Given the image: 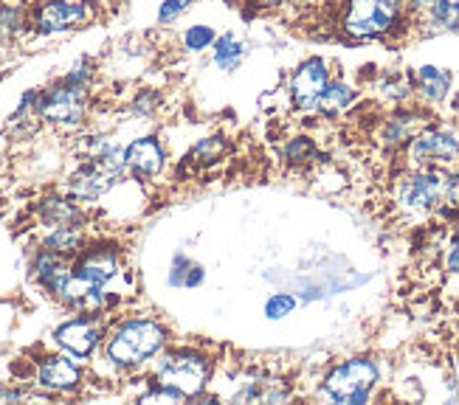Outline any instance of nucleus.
Returning <instances> with one entry per match:
<instances>
[{
    "label": "nucleus",
    "instance_id": "nucleus-30",
    "mask_svg": "<svg viewBox=\"0 0 459 405\" xmlns=\"http://www.w3.org/2000/svg\"><path fill=\"white\" fill-rule=\"evenodd\" d=\"M158 105H161V96H158V90L144 88V90H138V96L133 99V113L135 116H152Z\"/></svg>",
    "mask_w": 459,
    "mask_h": 405
},
{
    "label": "nucleus",
    "instance_id": "nucleus-10",
    "mask_svg": "<svg viewBox=\"0 0 459 405\" xmlns=\"http://www.w3.org/2000/svg\"><path fill=\"white\" fill-rule=\"evenodd\" d=\"M330 82V68L322 56H307L290 76V101L296 113H318V101Z\"/></svg>",
    "mask_w": 459,
    "mask_h": 405
},
{
    "label": "nucleus",
    "instance_id": "nucleus-27",
    "mask_svg": "<svg viewBox=\"0 0 459 405\" xmlns=\"http://www.w3.org/2000/svg\"><path fill=\"white\" fill-rule=\"evenodd\" d=\"M223 150H226V138L223 135H209V138L197 141V144H195L192 160H195V164L209 167V164H214V160L223 155Z\"/></svg>",
    "mask_w": 459,
    "mask_h": 405
},
{
    "label": "nucleus",
    "instance_id": "nucleus-7",
    "mask_svg": "<svg viewBox=\"0 0 459 405\" xmlns=\"http://www.w3.org/2000/svg\"><path fill=\"white\" fill-rule=\"evenodd\" d=\"M91 20V4L85 0H43L29 14V29L34 34H65L71 29L85 26Z\"/></svg>",
    "mask_w": 459,
    "mask_h": 405
},
{
    "label": "nucleus",
    "instance_id": "nucleus-29",
    "mask_svg": "<svg viewBox=\"0 0 459 405\" xmlns=\"http://www.w3.org/2000/svg\"><path fill=\"white\" fill-rule=\"evenodd\" d=\"M195 4H197V0H164L161 9H158V23H161V26L175 23V20L181 14H186Z\"/></svg>",
    "mask_w": 459,
    "mask_h": 405
},
{
    "label": "nucleus",
    "instance_id": "nucleus-17",
    "mask_svg": "<svg viewBox=\"0 0 459 405\" xmlns=\"http://www.w3.org/2000/svg\"><path fill=\"white\" fill-rule=\"evenodd\" d=\"M426 127V118L417 113V110H394L389 118H386V125L381 130V141H384V147L386 150H397V147H403L409 144V138L414 133H420Z\"/></svg>",
    "mask_w": 459,
    "mask_h": 405
},
{
    "label": "nucleus",
    "instance_id": "nucleus-18",
    "mask_svg": "<svg viewBox=\"0 0 459 405\" xmlns=\"http://www.w3.org/2000/svg\"><path fill=\"white\" fill-rule=\"evenodd\" d=\"M37 220L43 222L48 228H56V226H79L82 222V211L74 200H65L59 194H48L37 202Z\"/></svg>",
    "mask_w": 459,
    "mask_h": 405
},
{
    "label": "nucleus",
    "instance_id": "nucleus-37",
    "mask_svg": "<svg viewBox=\"0 0 459 405\" xmlns=\"http://www.w3.org/2000/svg\"><path fill=\"white\" fill-rule=\"evenodd\" d=\"M254 6H259V9H273V6H279V4H285V0H251Z\"/></svg>",
    "mask_w": 459,
    "mask_h": 405
},
{
    "label": "nucleus",
    "instance_id": "nucleus-21",
    "mask_svg": "<svg viewBox=\"0 0 459 405\" xmlns=\"http://www.w3.org/2000/svg\"><path fill=\"white\" fill-rule=\"evenodd\" d=\"M43 248L46 251H54L59 256H76L79 251L85 248V234L79 226H56V228H48V234L43 237Z\"/></svg>",
    "mask_w": 459,
    "mask_h": 405
},
{
    "label": "nucleus",
    "instance_id": "nucleus-11",
    "mask_svg": "<svg viewBox=\"0 0 459 405\" xmlns=\"http://www.w3.org/2000/svg\"><path fill=\"white\" fill-rule=\"evenodd\" d=\"M105 338V323L99 321V315H79L74 321L59 323L54 330L56 347H63L71 358L85 360L96 352V347Z\"/></svg>",
    "mask_w": 459,
    "mask_h": 405
},
{
    "label": "nucleus",
    "instance_id": "nucleus-3",
    "mask_svg": "<svg viewBox=\"0 0 459 405\" xmlns=\"http://www.w3.org/2000/svg\"><path fill=\"white\" fill-rule=\"evenodd\" d=\"M381 369L369 358H350L338 363L322 380V397L338 405H361L372 397Z\"/></svg>",
    "mask_w": 459,
    "mask_h": 405
},
{
    "label": "nucleus",
    "instance_id": "nucleus-8",
    "mask_svg": "<svg viewBox=\"0 0 459 405\" xmlns=\"http://www.w3.org/2000/svg\"><path fill=\"white\" fill-rule=\"evenodd\" d=\"M411 167H448L459 160V135L440 127H423L406 144Z\"/></svg>",
    "mask_w": 459,
    "mask_h": 405
},
{
    "label": "nucleus",
    "instance_id": "nucleus-6",
    "mask_svg": "<svg viewBox=\"0 0 459 405\" xmlns=\"http://www.w3.org/2000/svg\"><path fill=\"white\" fill-rule=\"evenodd\" d=\"M88 108H91V85L68 82V79L59 76L48 90H43L39 118L54 127H79L88 116Z\"/></svg>",
    "mask_w": 459,
    "mask_h": 405
},
{
    "label": "nucleus",
    "instance_id": "nucleus-20",
    "mask_svg": "<svg viewBox=\"0 0 459 405\" xmlns=\"http://www.w3.org/2000/svg\"><path fill=\"white\" fill-rule=\"evenodd\" d=\"M209 51H212V65L229 73V71L239 68V63L246 59L248 43L237 31H223V34L214 37V43H212Z\"/></svg>",
    "mask_w": 459,
    "mask_h": 405
},
{
    "label": "nucleus",
    "instance_id": "nucleus-23",
    "mask_svg": "<svg viewBox=\"0 0 459 405\" xmlns=\"http://www.w3.org/2000/svg\"><path fill=\"white\" fill-rule=\"evenodd\" d=\"M26 29H29V14L23 12V6L0 0V43H12Z\"/></svg>",
    "mask_w": 459,
    "mask_h": 405
},
{
    "label": "nucleus",
    "instance_id": "nucleus-1",
    "mask_svg": "<svg viewBox=\"0 0 459 405\" xmlns=\"http://www.w3.org/2000/svg\"><path fill=\"white\" fill-rule=\"evenodd\" d=\"M167 347V330L155 318H130L110 332L105 355L116 369H138L161 355Z\"/></svg>",
    "mask_w": 459,
    "mask_h": 405
},
{
    "label": "nucleus",
    "instance_id": "nucleus-28",
    "mask_svg": "<svg viewBox=\"0 0 459 405\" xmlns=\"http://www.w3.org/2000/svg\"><path fill=\"white\" fill-rule=\"evenodd\" d=\"M296 296L293 293H273L268 301H265V307H263V313H265V318L268 321H282L285 315H290L293 310H296Z\"/></svg>",
    "mask_w": 459,
    "mask_h": 405
},
{
    "label": "nucleus",
    "instance_id": "nucleus-25",
    "mask_svg": "<svg viewBox=\"0 0 459 405\" xmlns=\"http://www.w3.org/2000/svg\"><path fill=\"white\" fill-rule=\"evenodd\" d=\"M214 37H217V31H214L212 26H206V23H195V26H189V29L184 31V48H186L189 54H204V51L212 48Z\"/></svg>",
    "mask_w": 459,
    "mask_h": 405
},
{
    "label": "nucleus",
    "instance_id": "nucleus-9",
    "mask_svg": "<svg viewBox=\"0 0 459 405\" xmlns=\"http://www.w3.org/2000/svg\"><path fill=\"white\" fill-rule=\"evenodd\" d=\"M448 175L437 167H420L417 172L406 175L397 186V200L411 211H431L440 202H446Z\"/></svg>",
    "mask_w": 459,
    "mask_h": 405
},
{
    "label": "nucleus",
    "instance_id": "nucleus-22",
    "mask_svg": "<svg viewBox=\"0 0 459 405\" xmlns=\"http://www.w3.org/2000/svg\"><path fill=\"white\" fill-rule=\"evenodd\" d=\"M355 99H358V90L350 82H344V79H330L322 93V101H318V113L338 116V113L350 110L355 105Z\"/></svg>",
    "mask_w": 459,
    "mask_h": 405
},
{
    "label": "nucleus",
    "instance_id": "nucleus-32",
    "mask_svg": "<svg viewBox=\"0 0 459 405\" xmlns=\"http://www.w3.org/2000/svg\"><path fill=\"white\" fill-rule=\"evenodd\" d=\"M189 265H192V259H186L184 254L172 256V271H169V285L172 288H184V279H186Z\"/></svg>",
    "mask_w": 459,
    "mask_h": 405
},
{
    "label": "nucleus",
    "instance_id": "nucleus-34",
    "mask_svg": "<svg viewBox=\"0 0 459 405\" xmlns=\"http://www.w3.org/2000/svg\"><path fill=\"white\" fill-rule=\"evenodd\" d=\"M204 279H206V271H204V265H189V271H186V279H184V288H197V285H204Z\"/></svg>",
    "mask_w": 459,
    "mask_h": 405
},
{
    "label": "nucleus",
    "instance_id": "nucleus-5",
    "mask_svg": "<svg viewBox=\"0 0 459 405\" xmlns=\"http://www.w3.org/2000/svg\"><path fill=\"white\" fill-rule=\"evenodd\" d=\"M209 377H212L209 360L201 352H192V349L167 352L155 363V383L181 392L186 400L197 392H204Z\"/></svg>",
    "mask_w": 459,
    "mask_h": 405
},
{
    "label": "nucleus",
    "instance_id": "nucleus-36",
    "mask_svg": "<svg viewBox=\"0 0 459 405\" xmlns=\"http://www.w3.org/2000/svg\"><path fill=\"white\" fill-rule=\"evenodd\" d=\"M23 392H14V389H0V402H14V400H23Z\"/></svg>",
    "mask_w": 459,
    "mask_h": 405
},
{
    "label": "nucleus",
    "instance_id": "nucleus-19",
    "mask_svg": "<svg viewBox=\"0 0 459 405\" xmlns=\"http://www.w3.org/2000/svg\"><path fill=\"white\" fill-rule=\"evenodd\" d=\"M429 34L459 31V0H429V6L417 14Z\"/></svg>",
    "mask_w": 459,
    "mask_h": 405
},
{
    "label": "nucleus",
    "instance_id": "nucleus-26",
    "mask_svg": "<svg viewBox=\"0 0 459 405\" xmlns=\"http://www.w3.org/2000/svg\"><path fill=\"white\" fill-rule=\"evenodd\" d=\"M282 155L288 164H307V160H313L318 155L316 144H313V138L307 135H293L288 144L282 147Z\"/></svg>",
    "mask_w": 459,
    "mask_h": 405
},
{
    "label": "nucleus",
    "instance_id": "nucleus-31",
    "mask_svg": "<svg viewBox=\"0 0 459 405\" xmlns=\"http://www.w3.org/2000/svg\"><path fill=\"white\" fill-rule=\"evenodd\" d=\"M138 400H142V402H184L186 397L181 392L169 389V386H161V383H152V389L147 394H142Z\"/></svg>",
    "mask_w": 459,
    "mask_h": 405
},
{
    "label": "nucleus",
    "instance_id": "nucleus-4",
    "mask_svg": "<svg viewBox=\"0 0 459 405\" xmlns=\"http://www.w3.org/2000/svg\"><path fill=\"white\" fill-rule=\"evenodd\" d=\"M125 169H127L125 147H113L105 155L88 158L85 164L68 177V194H71V200H76V202H93L99 197H105L118 184V180H122Z\"/></svg>",
    "mask_w": 459,
    "mask_h": 405
},
{
    "label": "nucleus",
    "instance_id": "nucleus-2",
    "mask_svg": "<svg viewBox=\"0 0 459 405\" xmlns=\"http://www.w3.org/2000/svg\"><path fill=\"white\" fill-rule=\"evenodd\" d=\"M403 23L401 0H347L342 12V31L350 39H384Z\"/></svg>",
    "mask_w": 459,
    "mask_h": 405
},
{
    "label": "nucleus",
    "instance_id": "nucleus-16",
    "mask_svg": "<svg viewBox=\"0 0 459 405\" xmlns=\"http://www.w3.org/2000/svg\"><path fill=\"white\" fill-rule=\"evenodd\" d=\"M451 82H454V76L446 68H437V65H420L411 73V90L420 96L426 105H440V101H446L451 93Z\"/></svg>",
    "mask_w": 459,
    "mask_h": 405
},
{
    "label": "nucleus",
    "instance_id": "nucleus-14",
    "mask_svg": "<svg viewBox=\"0 0 459 405\" xmlns=\"http://www.w3.org/2000/svg\"><path fill=\"white\" fill-rule=\"evenodd\" d=\"M125 160H127V169L135 177H155L158 172L164 169V150H161V141L155 135H142L127 144L125 150Z\"/></svg>",
    "mask_w": 459,
    "mask_h": 405
},
{
    "label": "nucleus",
    "instance_id": "nucleus-15",
    "mask_svg": "<svg viewBox=\"0 0 459 405\" xmlns=\"http://www.w3.org/2000/svg\"><path fill=\"white\" fill-rule=\"evenodd\" d=\"M31 271H34L37 285L43 290H48L51 296H59V290H63L65 281L71 279V265L65 262V256L46 251V248L37 251V256L31 262Z\"/></svg>",
    "mask_w": 459,
    "mask_h": 405
},
{
    "label": "nucleus",
    "instance_id": "nucleus-12",
    "mask_svg": "<svg viewBox=\"0 0 459 405\" xmlns=\"http://www.w3.org/2000/svg\"><path fill=\"white\" fill-rule=\"evenodd\" d=\"M71 273L91 288H105L118 276V254L110 246H93L76 254Z\"/></svg>",
    "mask_w": 459,
    "mask_h": 405
},
{
    "label": "nucleus",
    "instance_id": "nucleus-24",
    "mask_svg": "<svg viewBox=\"0 0 459 405\" xmlns=\"http://www.w3.org/2000/svg\"><path fill=\"white\" fill-rule=\"evenodd\" d=\"M377 90H381L384 99L394 101V105H403V101L411 99V79H406L403 73H397V71H389L384 73L381 79H377Z\"/></svg>",
    "mask_w": 459,
    "mask_h": 405
},
{
    "label": "nucleus",
    "instance_id": "nucleus-35",
    "mask_svg": "<svg viewBox=\"0 0 459 405\" xmlns=\"http://www.w3.org/2000/svg\"><path fill=\"white\" fill-rule=\"evenodd\" d=\"M446 202H448V206H459V172L448 175V186H446Z\"/></svg>",
    "mask_w": 459,
    "mask_h": 405
},
{
    "label": "nucleus",
    "instance_id": "nucleus-13",
    "mask_svg": "<svg viewBox=\"0 0 459 405\" xmlns=\"http://www.w3.org/2000/svg\"><path fill=\"white\" fill-rule=\"evenodd\" d=\"M37 386L51 394H74L82 386V369L71 355H48L37 366Z\"/></svg>",
    "mask_w": 459,
    "mask_h": 405
},
{
    "label": "nucleus",
    "instance_id": "nucleus-33",
    "mask_svg": "<svg viewBox=\"0 0 459 405\" xmlns=\"http://www.w3.org/2000/svg\"><path fill=\"white\" fill-rule=\"evenodd\" d=\"M446 268L459 276V234L448 242V251H446Z\"/></svg>",
    "mask_w": 459,
    "mask_h": 405
}]
</instances>
